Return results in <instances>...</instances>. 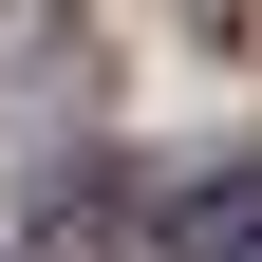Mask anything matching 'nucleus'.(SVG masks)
<instances>
[{
  "label": "nucleus",
  "mask_w": 262,
  "mask_h": 262,
  "mask_svg": "<svg viewBox=\"0 0 262 262\" xmlns=\"http://www.w3.org/2000/svg\"><path fill=\"white\" fill-rule=\"evenodd\" d=\"M169 262H262V187H206V206L169 225Z\"/></svg>",
  "instance_id": "nucleus-1"
}]
</instances>
